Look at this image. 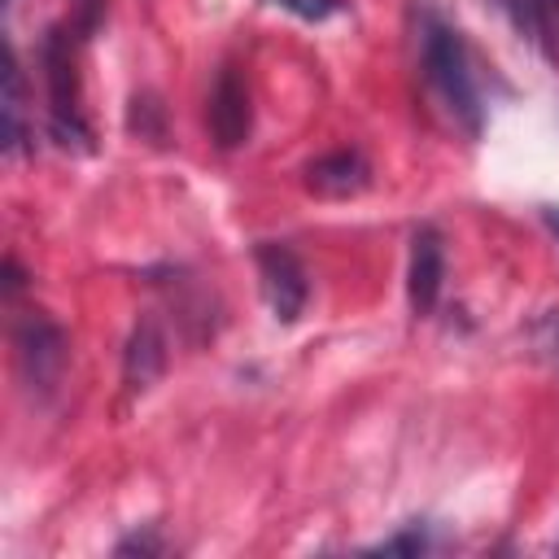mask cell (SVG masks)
<instances>
[{"instance_id": "cell-6", "label": "cell", "mask_w": 559, "mask_h": 559, "mask_svg": "<svg viewBox=\"0 0 559 559\" xmlns=\"http://www.w3.org/2000/svg\"><path fill=\"white\" fill-rule=\"evenodd\" d=\"M445 280V249L437 227H415L411 236V271H406V297L415 314H432Z\"/></svg>"}, {"instance_id": "cell-3", "label": "cell", "mask_w": 559, "mask_h": 559, "mask_svg": "<svg viewBox=\"0 0 559 559\" xmlns=\"http://www.w3.org/2000/svg\"><path fill=\"white\" fill-rule=\"evenodd\" d=\"M253 262H258L262 297H266L271 314H275L280 323H293V319L306 310V297H310V280H306L301 258H297L288 245L262 240V245L253 249Z\"/></svg>"}, {"instance_id": "cell-11", "label": "cell", "mask_w": 559, "mask_h": 559, "mask_svg": "<svg viewBox=\"0 0 559 559\" xmlns=\"http://www.w3.org/2000/svg\"><path fill=\"white\" fill-rule=\"evenodd\" d=\"M432 546H437V542H432L428 524H424V520H411L402 533H393V537L376 542V546H371V555H428Z\"/></svg>"}, {"instance_id": "cell-7", "label": "cell", "mask_w": 559, "mask_h": 559, "mask_svg": "<svg viewBox=\"0 0 559 559\" xmlns=\"http://www.w3.org/2000/svg\"><path fill=\"white\" fill-rule=\"evenodd\" d=\"M367 183H371V166H367V157L358 148H336V153H328V157L306 166V188L314 197L341 201V197L362 192Z\"/></svg>"}, {"instance_id": "cell-1", "label": "cell", "mask_w": 559, "mask_h": 559, "mask_svg": "<svg viewBox=\"0 0 559 559\" xmlns=\"http://www.w3.org/2000/svg\"><path fill=\"white\" fill-rule=\"evenodd\" d=\"M419 61H424L428 92L450 114V122L463 127L467 135H480L485 105H480V87H476V74H472L467 44L437 13H424V22H419Z\"/></svg>"}, {"instance_id": "cell-5", "label": "cell", "mask_w": 559, "mask_h": 559, "mask_svg": "<svg viewBox=\"0 0 559 559\" xmlns=\"http://www.w3.org/2000/svg\"><path fill=\"white\" fill-rule=\"evenodd\" d=\"M210 135L218 148H236L249 140V92H245V79L223 66L218 79H214V92H210Z\"/></svg>"}, {"instance_id": "cell-10", "label": "cell", "mask_w": 559, "mask_h": 559, "mask_svg": "<svg viewBox=\"0 0 559 559\" xmlns=\"http://www.w3.org/2000/svg\"><path fill=\"white\" fill-rule=\"evenodd\" d=\"M528 44H537V48H546L550 44V0H489Z\"/></svg>"}, {"instance_id": "cell-12", "label": "cell", "mask_w": 559, "mask_h": 559, "mask_svg": "<svg viewBox=\"0 0 559 559\" xmlns=\"http://www.w3.org/2000/svg\"><path fill=\"white\" fill-rule=\"evenodd\" d=\"M275 4H284L288 13H297L306 22H323V17L341 13V0H275Z\"/></svg>"}, {"instance_id": "cell-8", "label": "cell", "mask_w": 559, "mask_h": 559, "mask_svg": "<svg viewBox=\"0 0 559 559\" xmlns=\"http://www.w3.org/2000/svg\"><path fill=\"white\" fill-rule=\"evenodd\" d=\"M166 367V341L157 332L153 319H144L131 341H127V358H122V376H127V389H148Z\"/></svg>"}, {"instance_id": "cell-13", "label": "cell", "mask_w": 559, "mask_h": 559, "mask_svg": "<svg viewBox=\"0 0 559 559\" xmlns=\"http://www.w3.org/2000/svg\"><path fill=\"white\" fill-rule=\"evenodd\" d=\"M157 550H162V542L153 533H131L127 542H118V555H157Z\"/></svg>"}, {"instance_id": "cell-14", "label": "cell", "mask_w": 559, "mask_h": 559, "mask_svg": "<svg viewBox=\"0 0 559 559\" xmlns=\"http://www.w3.org/2000/svg\"><path fill=\"white\" fill-rule=\"evenodd\" d=\"M546 223H550V227H555V236H559V205H550V210H546Z\"/></svg>"}, {"instance_id": "cell-4", "label": "cell", "mask_w": 559, "mask_h": 559, "mask_svg": "<svg viewBox=\"0 0 559 559\" xmlns=\"http://www.w3.org/2000/svg\"><path fill=\"white\" fill-rule=\"evenodd\" d=\"M13 349H17V367H22V380L39 393H48L57 380H61V367H66V332L44 319V314H26L13 332Z\"/></svg>"}, {"instance_id": "cell-9", "label": "cell", "mask_w": 559, "mask_h": 559, "mask_svg": "<svg viewBox=\"0 0 559 559\" xmlns=\"http://www.w3.org/2000/svg\"><path fill=\"white\" fill-rule=\"evenodd\" d=\"M22 70H17V52L13 44L4 48V153H17L26 140V109H22Z\"/></svg>"}, {"instance_id": "cell-2", "label": "cell", "mask_w": 559, "mask_h": 559, "mask_svg": "<svg viewBox=\"0 0 559 559\" xmlns=\"http://www.w3.org/2000/svg\"><path fill=\"white\" fill-rule=\"evenodd\" d=\"M44 70H48V131L61 148H92V131L83 122L79 109V74H74V57H70V35L66 31H48L44 39Z\"/></svg>"}]
</instances>
